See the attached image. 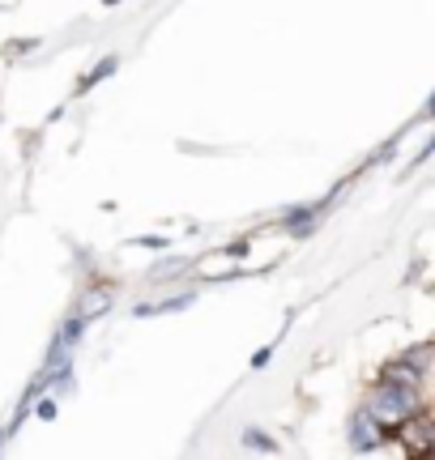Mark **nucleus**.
Masks as SVG:
<instances>
[{"label": "nucleus", "instance_id": "nucleus-5", "mask_svg": "<svg viewBox=\"0 0 435 460\" xmlns=\"http://www.w3.org/2000/svg\"><path fill=\"white\" fill-rule=\"evenodd\" d=\"M192 290H184V295H175V298H163V303H141L137 307V315H163V312H184L188 303H192Z\"/></svg>", "mask_w": 435, "mask_h": 460}, {"label": "nucleus", "instance_id": "nucleus-14", "mask_svg": "<svg viewBox=\"0 0 435 460\" xmlns=\"http://www.w3.org/2000/svg\"><path fill=\"white\" fill-rule=\"evenodd\" d=\"M102 4H120V0H102Z\"/></svg>", "mask_w": 435, "mask_h": 460}, {"label": "nucleus", "instance_id": "nucleus-10", "mask_svg": "<svg viewBox=\"0 0 435 460\" xmlns=\"http://www.w3.org/2000/svg\"><path fill=\"white\" fill-rule=\"evenodd\" d=\"M269 358H273V349H269V345H265V349H256V354H252V367H256V371H265V367H269Z\"/></svg>", "mask_w": 435, "mask_h": 460}, {"label": "nucleus", "instance_id": "nucleus-9", "mask_svg": "<svg viewBox=\"0 0 435 460\" xmlns=\"http://www.w3.org/2000/svg\"><path fill=\"white\" fill-rule=\"evenodd\" d=\"M244 444H248V447H256V452H278V444L269 439L265 430H248V435H244Z\"/></svg>", "mask_w": 435, "mask_h": 460}, {"label": "nucleus", "instance_id": "nucleus-7", "mask_svg": "<svg viewBox=\"0 0 435 460\" xmlns=\"http://www.w3.org/2000/svg\"><path fill=\"white\" fill-rule=\"evenodd\" d=\"M402 358L410 362V367H414V371H422V376H427V371H431V341L414 345V349H405Z\"/></svg>", "mask_w": 435, "mask_h": 460}, {"label": "nucleus", "instance_id": "nucleus-13", "mask_svg": "<svg viewBox=\"0 0 435 460\" xmlns=\"http://www.w3.org/2000/svg\"><path fill=\"white\" fill-rule=\"evenodd\" d=\"M137 247H167V239H158V234H146V239H137Z\"/></svg>", "mask_w": 435, "mask_h": 460}, {"label": "nucleus", "instance_id": "nucleus-3", "mask_svg": "<svg viewBox=\"0 0 435 460\" xmlns=\"http://www.w3.org/2000/svg\"><path fill=\"white\" fill-rule=\"evenodd\" d=\"M346 439H351L354 452H380V447L388 444V430L371 418L363 405L351 413V427H346Z\"/></svg>", "mask_w": 435, "mask_h": 460}, {"label": "nucleus", "instance_id": "nucleus-6", "mask_svg": "<svg viewBox=\"0 0 435 460\" xmlns=\"http://www.w3.org/2000/svg\"><path fill=\"white\" fill-rule=\"evenodd\" d=\"M116 68H120V56H107V60H102L99 68H90V73H85V77H82V90H90V85L107 82V77H111V73H116Z\"/></svg>", "mask_w": 435, "mask_h": 460}, {"label": "nucleus", "instance_id": "nucleus-4", "mask_svg": "<svg viewBox=\"0 0 435 460\" xmlns=\"http://www.w3.org/2000/svg\"><path fill=\"white\" fill-rule=\"evenodd\" d=\"M380 379H393V384H405V388H419V393H422V379H427V376H422V371H414L405 358H393L385 371H380Z\"/></svg>", "mask_w": 435, "mask_h": 460}, {"label": "nucleus", "instance_id": "nucleus-12", "mask_svg": "<svg viewBox=\"0 0 435 460\" xmlns=\"http://www.w3.org/2000/svg\"><path fill=\"white\" fill-rule=\"evenodd\" d=\"M39 418H43V422H51V418H56V396H48V401H43V405H39Z\"/></svg>", "mask_w": 435, "mask_h": 460}, {"label": "nucleus", "instance_id": "nucleus-1", "mask_svg": "<svg viewBox=\"0 0 435 460\" xmlns=\"http://www.w3.org/2000/svg\"><path fill=\"white\" fill-rule=\"evenodd\" d=\"M419 405H427L419 388H405V384H393V379H376L368 388V396H363V410L388 430V439H393V430L402 427Z\"/></svg>", "mask_w": 435, "mask_h": 460}, {"label": "nucleus", "instance_id": "nucleus-8", "mask_svg": "<svg viewBox=\"0 0 435 460\" xmlns=\"http://www.w3.org/2000/svg\"><path fill=\"white\" fill-rule=\"evenodd\" d=\"M107 307H111V290H94V295H85V307L77 315H85V320H90V315H102Z\"/></svg>", "mask_w": 435, "mask_h": 460}, {"label": "nucleus", "instance_id": "nucleus-11", "mask_svg": "<svg viewBox=\"0 0 435 460\" xmlns=\"http://www.w3.org/2000/svg\"><path fill=\"white\" fill-rule=\"evenodd\" d=\"M248 247H252V239H235V243L226 247V256H235V261H239V256H248Z\"/></svg>", "mask_w": 435, "mask_h": 460}, {"label": "nucleus", "instance_id": "nucleus-2", "mask_svg": "<svg viewBox=\"0 0 435 460\" xmlns=\"http://www.w3.org/2000/svg\"><path fill=\"white\" fill-rule=\"evenodd\" d=\"M393 439L402 444L405 456H427V452L435 447V418H431V410H427V405H419V410L410 413L402 427L393 430Z\"/></svg>", "mask_w": 435, "mask_h": 460}]
</instances>
